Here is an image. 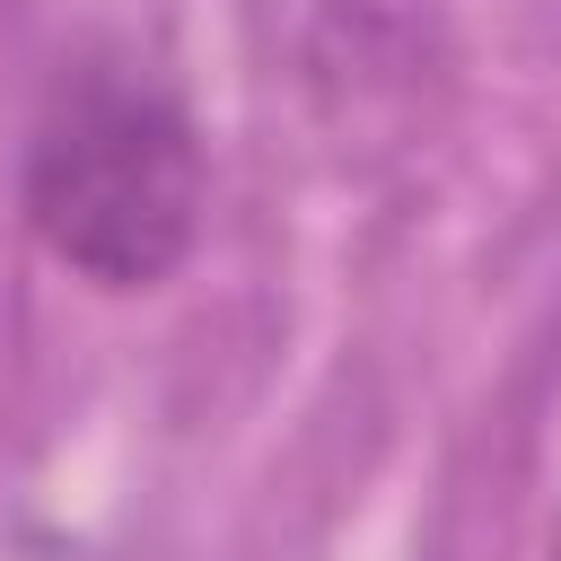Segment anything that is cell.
<instances>
[{
	"label": "cell",
	"mask_w": 561,
	"mask_h": 561,
	"mask_svg": "<svg viewBox=\"0 0 561 561\" xmlns=\"http://www.w3.org/2000/svg\"><path fill=\"white\" fill-rule=\"evenodd\" d=\"M552 561H561V552H552Z\"/></svg>",
	"instance_id": "7a4b0ae2"
},
{
	"label": "cell",
	"mask_w": 561,
	"mask_h": 561,
	"mask_svg": "<svg viewBox=\"0 0 561 561\" xmlns=\"http://www.w3.org/2000/svg\"><path fill=\"white\" fill-rule=\"evenodd\" d=\"M202 184V131L184 96L123 53H88L44 96L18 193L61 272L96 289H149L193 254Z\"/></svg>",
	"instance_id": "6da1fadb"
}]
</instances>
